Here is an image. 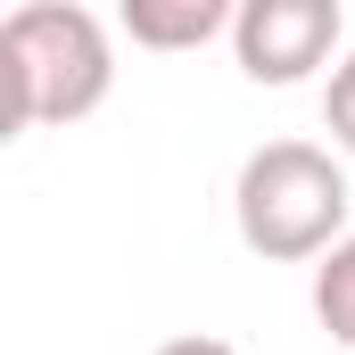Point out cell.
Returning a JSON list of instances; mask_svg holds the SVG:
<instances>
[{
  "mask_svg": "<svg viewBox=\"0 0 355 355\" xmlns=\"http://www.w3.org/2000/svg\"><path fill=\"white\" fill-rule=\"evenodd\" d=\"M0 83H8V124H75L116 91V42L75 0H17L0 25Z\"/></svg>",
  "mask_w": 355,
  "mask_h": 355,
  "instance_id": "6da1fadb",
  "label": "cell"
},
{
  "mask_svg": "<svg viewBox=\"0 0 355 355\" xmlns=\"http://www.w3.org/2000/svg\"><path fill=\"white\" fill-rule=\"evenodd\" d=\"M232 215H240V240L265 265H306V257L347 240V174L314 141H265L240 166Z\"/></svg>",
  "mask_w": 355,
  "mask_h": 355,
  "instance_id": "7a4b0ae2",
  "label": "cell"
},
{
  "mask_svg": "<svg viewBox=\"0 0 355 355\" xmlns=\"http://www.w3.org/2000/svg\"><path fill=\"white\" fill-rule=\"evenodd\" d=\"M339 50V0H240L232 17V58L248 83H306Z\"/></svg>",
  "mask_w": 355,
  "mask_h": 355,
  "instance_id": "3957f363",
  "label": "cell"
},
{
  "mask_svg": "<svg viewBox=\"0 0 355 355\" xmlns=\"http://www.w3.org/2000/svg\"><path fill=\"white\" fill-rule=\"evenodd\" d=\"M240 0H116V25L141 50H207L215 33H232Z\"/></svg>",
  "mask_w": 355,
  "mask_h": 355,
  "instance_id": "277c9868",
  "label": "cell"
},
{
  "mask_svg": "<svg viewBox=\"0 0 355 355\" xmlns=\"http://www.w3.org/2000/svg\"><path fill=\"white\" fill-rule=\"evenodd\" d=\"M314 314L339 347H355V232L339 248H322V265H314Z\"/></svg>",
  "mask_w": 355,
  "mask_h": 355,
  "instance_id": "5b68a950",
  "label": "cell"
},
{
  "mask_svg": "<svg viewBox=\"0 0 355 355\" xmlns=\"http://www.w3.org/2000/svg\"><path fill=\"white\" fill-rule=\"evenodd\" d=\"M322 124H331V141L355 157V50L331 67V83H322Z\"/></svg>",
  "mask_w": 355,
  "mask_h": 355,
  "instance_id": "8992f818",
  "label": "cell"
},
{
  "mask_svg": "<svg viewBox=\"0 0 355 355\" xmlns=\"http://www.w3.org/2000/svg\"><path fill=\"white\" fill-rule=\"evenodd\" d=\"M149 355H240L232 339H166V347H149Z\"/></svg>",
  "mask_w": 355,
  "mask_h": 355,
  "instance_id": "52a82bcc",
  "label": "cell"
}]
</instances>
